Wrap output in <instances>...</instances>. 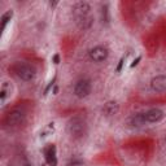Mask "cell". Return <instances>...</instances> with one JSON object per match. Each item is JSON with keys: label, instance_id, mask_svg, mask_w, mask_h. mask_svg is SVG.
<instances>
[{"label": "cell", "instance_id": "obj_14", "mask_svg": "<svg viewBox=\"0 0 166 166\" xmlns=\"http://www.w3.org/2000/svg\"><path fill=\"white\" fill-rule=\"evenodd\" d=\"M53 61H55V64H58V61H60V57H58V55L53 56Z\"/></svg>", "mask_w": 166, "mask_h": 166}, {"label": "cell", "instance_id": "obj_7", "mask_svg": "<svg viewBox=\"0 0 166 166\" xmlns=\"http://www.w3.org/2000/svg\"><path fill=\"white\" fill-rule=\"evenodd\" d=\"M143 114H144L145 122H149V123H156V122H160L164 118V112L161 109H157V108L149 109Z\"/></svg>", "mask_w": 166, "mask_h": 166}, {"label": "cell", "instance_id": "obj_9", "mask_svg": "<svg viewBox=\"0 0 166 166\" xmlns=\"http://www.w3.org/2000/svg\"><path fill=\"white\" fill-rule=\"evenodd\" d=\"M102 112H104L106 116H113L118 112V104H117L116 101H108L104 105V108H102Z\"/></svg>", "mask_w": 166, "mask_h": 166}, {"label": "cell", "instance_id": "obj_3", "mask_svg": "<svg viewBox=\"0 0 166 166\" xmlns=\"http://www.w3.org/2000/svg\"><path fill=\"white\" fill-rule=\"evenodd\" d=\"M25 119V113L19 109H14L12 112H9L5 117V125L9 126V127H16V126H19Z\"/></svg>", "mask_w": 166, "mask_h": 166}, {"label": "cell", "instance_id": "obj_11", "mask_svg": "<svg viewBox=\"0 0 166 166\" xmlns=\"http://www.w3.org/2000/svg\"><path fill=\"white\" fill-rule=\"evenodd\" d=\"M46 160H47V162L50 164L51 166H56L57 164V161H56V156H55V147H50V149L46 152Z\"/></svg>", "mask_w": 166, "mask_h": 166}, {"label": "cell", "instance_id": "obj_5", "mask_svg": "<svg viewBox=\"0 0 166 166\" xmlns=\"http://www.w3.org/2000/svg\"><path fill=\"white\" fill-rule=\"evenodd\" d=\"M90 11H91V5L87 2H78L73 7V13H74L75 18L90 16Z\"/></svg>", "mask_w": 166, "mask_h": 166}, {"label": "cell", "instance_id": "obj_6", "mask_svg": "<svg viewBox=\"0 0 166 166\" xmlns=\"http://www.w3.org/2000/svg\"><path fill=\"white\" fill-rule=\"evenodd\" d=\"M90 57L95 62H101L106 60V57H108V50L102 46H97L90 51Z\"/></svg>", "mask_w": 166, "mask_h": 166}, {"label": "cell", "instance_id": "obj_12", "mask_svg": "<svg viewBox=\"0 0 166 166\" xmlns=\"http://www.w3.org/2000/svg\"><path fill=\"white\" fill-rule=\"evenodd\" d=\"M13 16V12L12 11H8L5 14H3V17H2V30H4L7 26V23L11 21V18Z\"/></svg>", "mask_w": 166, "mask_h": 166}, {"label": "cell", "instance_id": "obj_1", "mask_svg": "<svg viewBox=\"0 0 166 166\" xmlns=\"http://www.w3.org/2000/svg\"><path fill=\"white\" fill-rule=\"evenodd\" d=\"M9 70H12L18 78H21L22 81H26V82L34 79L35 73H36L35 67L31 66L30 64H27V62H23V61L14 62V64L9 67Z\"/></svg>", "mask_w": 166, "mask_h": 166}, {"label": "cell", "instance_id": "obj_8", "mask_svg": "<svg viewBox=\"0 0 166 166\" xmlns=\"http://www.w3.org/2000/svg\"><path fill=\"white\" fill-rule=\"evenodd\" d=\"M150 87L156 92H164L166 91V75H157L150 82Z\"/></svg>", "mask_w": 166, "mask_h": 166}, {"label": "cell", "instance_id": "obj_4", "mask_svg": "<svg viewBox=\"0 0 166 166\" xmlns=\"http://www.w3.org/2000/svg\"><path fill=\"white\" fill-rule=\"evenodd\" d=\"M91 94V83L88 79H81L74 86V95L79 99L87 97Z\"/></svg>", "mask_w": 166, "mask_h": 166}, {"label": "cell", "instance_id": "obj_10", "mask_svg": "<svg viewBox=\"0 0 166 166\" xmlns=\"http://www.w3.org/2000/svg\"><path fill=\"white\" fill-rule=\"evenodd\" d=\"M130 125L135 126V127H140V126H143L145 123V119H144V114L143 113H136L134 114L131 118L129 119Z\"/></svg>", "mask_w": 166, "mask_h": 166}, {"label": "cell", "instance_id": "obj_2", "mask_svg": "<svg viewBox=\"0 0 166 166\" xmlns=\"http://www.w3.org/2000/svg\"><path fill=\"white\" fill-rule=\"evenodd\" d=\"M67 134H69L73 139H81L87 133V123L85 119L81 117H74L67 122Z\"/></svg>", "mask_w": 166, "mask_h": 166}, {"label": "cell", "instance_id": "obj_13", "mask_svg": "<svg viewBox=\"0 0 166 166\" xmlns=\"http://www.w3.org/2000/svg\"><path fill=\"white\" fill-rule=\"evenodd\" d=\"M140 58H141V57L139 56L138 58H136V60H134V62H133V64H131V67H134V66H136V65H138V62L140 61Z\"/></svg>", "mask_w": 166, "mask_h": 166}, {"label": "cell", "instance_id": "obj_15", "mask_svg": "<svg viewBox=\"0 0 166 166\" xmlns=\"http://www.w3.org/2000/svg\"><path fill=\"white\" fill-rule=\"evenodd\" d=\"M122 62H123V60H121V61H119V65H118V67H117V70H118V71L121 70V67H122Z\"/></svg>", "mask_w": 166, "mask_h": 166}]
</instances>
